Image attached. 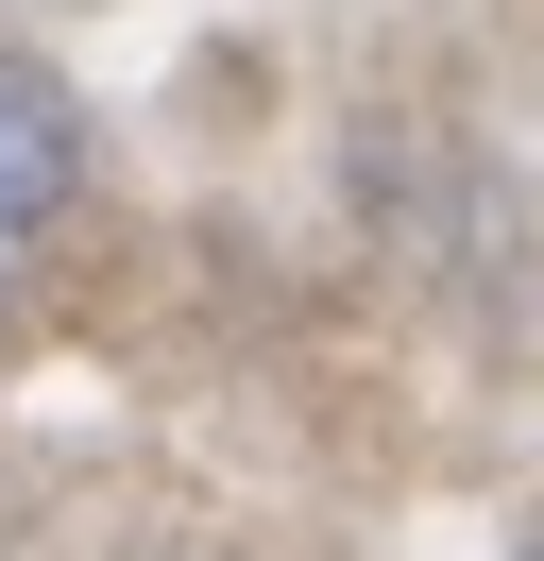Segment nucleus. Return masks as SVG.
<instances>
[{
    "label": "nucleus",
    "instance_id": "nucleus-1",
    "mask_svg": "<svg viewBox=\"0 0 544 561\" xmlns=\"http://www.w3.org/2000/svg\"><path fill=\"white\" fill-rule=\"evenodd\" d=\"M68 153H86V119H68V85L0 51V289H18V239H34V221L68 205Z\"/></svg>",
    "mask_w": 544,
    "mask_h": 561
}]
</instances>
